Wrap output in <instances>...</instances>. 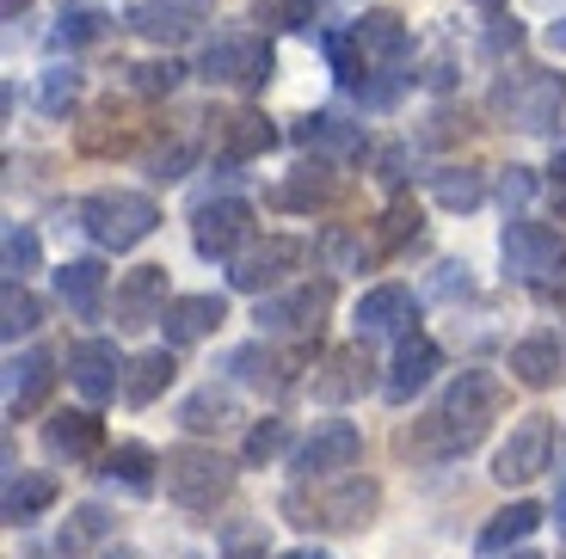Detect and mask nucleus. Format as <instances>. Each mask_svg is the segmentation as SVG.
I'll return each mask as SVG.
<instances>
[{
  "label": "nucleus",
  "instance_id": "nucleus-1",
  "mask_svg": "<svg viewBox=\"0 0 566 559\" xmlns=\"http://www.w3.org/2000/svg\"><path fill=\"white\" fill-rule=\"evenodd\" d=\"M486 105H493L499 124L542 136V129H554L566 112V81L548 68H536V62H517V68H505L493 81V98H486Z\"/></svg>",
  "mask_w": 566,
  "mask_h": 559
},
{
  "label": "nucleus",
  "instance_id": "nucleus-2",
  "mask_svg": "<svg viewBox=\"0 0 566 559\" xmlns=\"http://www.w3.org/2000/svg\"><path fill=\"white\" fill-rule=\"evenodd\" d=\"M499 252H505V271L517 283H530L548 302H566V234L548 222H505L499 234Z\"/></svg>",
  "mask_w": 566,
  "mask_h": 559
},
{
  "label": "nucleus",
  "instance_id": "nucleus-3",
  "mask_svg": "<svg viewBox=\"0 0 566 559\" xmlns=\"http://www.w3.org/2000/svg\"><path fill=\"white\" fill-rule=\"evenodd\" d=\"M283 510H290V523H302V529H364L376 510H382V486L376 479H345V486L333 492H283Z\"/></svg>",
  "mask_w": 566,
  "mask_h": 559
},
{
  "label": "nucleus",
  "instance_id": "nucleus-4",
  "mask_svg": "<svg viewBox=\"0 0 566 559\" xmlns=\"http://www.w3.org/2000/svg\"><path fill=\"white\" fill-rule=\"evenodd\" d=\"M81 228L93 246L129 252L160 228V210H155V197H142V191H93L81 203Z\"/></svg>",
  "mask_w": 566,
  "mask_h": 559
},
{
  "label": "nucleus",
  "instance_id": "nucleus-5",
  "mask_svg": "<svg viewBox=\"0 0 566 559\" xmlns=\"http://www.w3.org/2000/svg\"><path fill=\"white\" fill-rule=\"evenodd\" d=\"M160 479H167V498L179 510H216L234 486V462L216 455V449H198V443H179L167 449V462H160Z\"/></svg>",
  "mask_w": 566,
  "mask_h": 559
},
{
  "label": "nucleus",
  "instance_id": "nucleus-6",
  "mask_svg": "<svg viewBox=\"0 0 566 559\" xmlns=\"http://www.w3.org/2000/svg\"><path fill=\"white\" fill-rule=\"evenodd\" d=\"M198 74L210 86H247V93H259V86L277 74V56H271L265 38H247V31H222V38L210 43L198 56Z\"/></svg>",
  "mask_w": 566,
  "mask_h": 559
},
{
  "label": "nucleus",
  "instance_id": "nucleus-7",
  "mask_svg": "<svg viewBox=\"0 0 566 559\" xmlns=\"http://www.w3.org/2000/svg\"><path fill=\"white\" fill-rule=\"evenodd\" d=\"M333 308V283H296L283 295H259V333L271 338H321V320Z\"/></svg>",
  "mask_w": 566,
  "mask_h": 559
},
{
  "label": "nucleus",
  "instance_id": "nucleus-8",
  "mask_svg": "<svg viewBox=\"0 0 566 559\" xmlns=\"http://www.w3.org/2000/svg\"><path fill=\"white\" fill-rule=\"evenodd\" d=\"M302 259H308V246H302L296 234H265V240H253L247 252H234L228 259V283L241 295H265V289H277L290 271H302Z\"/></svg>",
  "mask_w": 566,
  "mask_h": 559
},
{
  "label": "nucleus",
  "instance_id": "nucleus-9",
  "mask_svg": "<svg viewBox=\"0 0 566 559\" xmlns=\"http://www.w3.org/2000/svg\"><path fill=\"white\" fill-rule=\"evenodd\" d=\"M548 455H554V419L548 412H524V419L511 424V436L499 443L493 479L499 486H530V479L548 467Z\"/></svg>",
  "mask_w": 566,
  "mask_h": 559
},
{
  "label": "nucleus",
  "instance_id": "nucleus-10",
  "mask_svg": "<svg viewBox=\"0 0 566 559\" xmlns=\"http://www.w3.org/2000/svg\"><path fill=\"white\" fill-rule=\"evenodd\" d=\"M191 246L203 259H234V252L253 246V203L247 197H216V203H198L191 215Z\"/></svg>",
  "mask_w": 566,
  "mask_h": 559
},
{
  "label": "nucleus",
  "instance_id": "nucleus-11",
  "mask_svg": "<svg viewBox=\"0 0 566 559\" xmlns=\"http://www.w3.org/2000/svg\"><path fill=\"white\" fill-rule=\"evenodd\" d=\"M357 455H364V431H357L352 419H326L302 436L296 474L302 479H333V474H345V467H357Z\"/></svg>",
  "mask_w": 566,
  "mask_h": 559
},
{
  "label": "nucleus",
  "instance_id": "nucleus-12",
  "mask_svg": "<svg viewBox=\"0 0 566 559\" xmlns=\"http://www.w3.org/2000/svg\"><path fill=\"white\" fill-rule=\"evenodd\" d=\"M216 0H142L129 7V31L142 43H185L198 25H210Z\"/></svg>",
  "mask_w": 566,
  "mask_h": 559
},
{
  "label": "nucleus",
  "instance_id": "nucleus-13",
  "mask_svg": "<svg viewBox=\"0 0 566 559\" xmlns=\"http://www.w3.org/2000/svg\"><path fill=\"white\" fill-rule=\"evenodd\" d=\"M124 369H129V363L117 357L112 338H81V345L69 350V376H74V388H81L93 405L112 400V393L124 388Z\"/></svg>",
  "mask_w": 566,
  "mask_h": 559
},
{
  "label": "nucleus",
  "instance_id": "nucleus-14",
  "mask_svg": "<svg viewBox=\"0 0 566 559\" xmlns=\"http://www.w3.org/2000/svg\"><path fill=\"white\" fill-rule=\"evenodd\" d=\"M167 265H136L124 283H117V326L136 333V326H155L167 314Z\"/></svg>",
  "mask_w": 566,
  "mask_h": 559
},
{
  "label": "nucleus",
  "instance_id": "nucleus-15",
  "mask_svg": "<svg viewBox=\"0 0 566 559\" xmlns=\"http://www.w3.org/2000/svg\"><path fill=\"white\" fill-rule=\"evenodd\" d=\"M438 369H443V350L431 345L424 333H407V338H400V350H395V363H388V381H382V393H388L395 405H407L412 393L424 388V381L438 376Z\"/></svg>",
  "mask_w": 566,
  "mask_h": 559
},
{
  "label": "nucleus",
  "instance_id": "nucleus-16",
  "mask_svg": "<svg viewBox=\"0 0 566 559\" xmlns=\"http://www.w3.org/2000/svg\"><path fill=\"white\" fill-rule=\"evenodd\" d=\"M50 388H56V357L50 350H19L13 363H7V412L13 419L38 412L50 400Z\"/></svg>",
  "mask_w": 566,
  "mask_h": 559
},
{
  "label": "nucleus",
  "instance_id": "nucleus-17",
  "mask_svg": "<svg viewBox=\"0 0 566 559\" xmlns=\"http://www.w3.org/2000/svg\"><path fill=\"white\" fill-rule=\"evenodd\" d=\"M228 320V302L222 295H172L167 314H160V333H167V345H198V338H210L216 326Z\"/></svg>",
  "mask_w": 566,
  "mask_h": 559
},
{
  "label": "nucleus",
  "instance_id": "nucleus-18",
  "mask_svg": "<svg viewBox=\"0 0 566 559\" xmlns=\"http://www.w3.org/2000/svg\"><path fill=\"white\" fill-rule=\"evenodd\" d=\"M277 148V129L265 124L259 112H234V117H216V160L222 167H241V160H259Z\"/></svg>",
  "mask_w": 566,
  "mask_h": 559
},
{
  "label": "nucleus",
  "instance_id": "nucleus-19",
  "mask_svg": "<svg viewBox=\"0 0 566 559\" xmlns=\"http://www.w3.org/2000/svg\"><path fill=\"white\" fill-rule=\"evenodd\" d=\"M99 443H105L99 412H56V419L43 424V449H50L56 462H93Z\"/></svg>",
  "mask_w": 566,
  "mask_h": 559
},
{
  "label": "nucleus",
  "instance_id": "nucleus-20",
  "mask_svg": "<svg viewBox=\"0 0 566 559\" xmlns=\"http://www.w3.org/2000/svg\"><path fill=\"white\" fill-rule=\"evenodd\" d=\"M364 388H369V350H364V345L333 350V357H326V363L314 369V400H326V405L357 400Z\"/></svg>",
  "mask_w": 566,
  "mask_h": 559
},
{
  "label": "nucleus",
  "instance_id": "nucleus-21",
  "mask_svg": "<svg viewBox=\"0 0 566 559\" xmlns=\"http://www.w3.org/2000/svg\"><path fill=\"white\" fill-rule=\"evenodd\" d=\"M407 320H419V302H412L407 283H376V289L357 302V338H376V333H400Z\"/></svg>",
  "mask_w": 566,
  "mask_h": 559
},
{
  "label": "nucleus",
  "instance_id": "nucleus-22",
  "mask_svg": "<svg viewBox=\"0 0 566 559\" xmlns=\"http://www.w3.org/2000/svg\"><path fill=\"white\" fill-rule=\"evenodd\" d=\"M228 376L241 381V388L283 393L290 381H296V363H290V357H277L271 345H241V350H228Z\"/></svg>",
  "mask_w": 566,
  "mask_h": 559
},
{
  "label": "nucleus",
  "instance_id": "nucleus-23",
  "mask_svg": "<svg viewBox=\"0 0 566 559\" xmlns=\"http://www.w3.org/2000/svg\"><path fill=\"white\" fill-rule=\"evenodd\" d=\"M56 504V479L50 474H25V467H13L7 474V498H0V517L13 523V529H25V523H38L43 510Z\"/></svg>",
  "mask_w": 566,
  "mask_h": 559
},
{
  "label": "nucleus",
  "instance_id": "nucleus-24",
  "mask_svg": "<svg viewBox=\"0 0 566 559\" xmlns=\"http://www.w3.org/2000/svg\"><path fill=\"white\" fill-rule=\"evenodd\" d=\"M172 376H179V363H172V345L142 350V357H129V369H124V400H129V405H155L160 393L172 388Z\"/></svg>",
  "mask_w": 566,
  "mask_h": 559
},
{
  "label": "nucleus",
  "instance_id": "nucleus-25",
  "mask_svg": "<svg viewBox=\"0 0 566 559\" xmlns=\"http://www.w3.org/2000/svg\"><path fill=\"white\" fill-rule=\"evenodd\" d=\"M352 31H357V43H364V56L382 62V68H400V62H407V50H412L407 19H395V13H364Z\"/></svg>",
  "mask_w": 566,
  "mask_h": 559
},
{
  "label": "nucleus",
  "instance_id": "nucleus-26",
  "mask_svg": "<svg viewBox=\"0 0 566 559\" xmlns=\"http://www.w3.org/2000/svg\"><path fill=\"white\" fill-rule=\"evenodd\" d=\"M511 376L524 381V388H554V381H560V338L554 333L517 338V345H511Z\"/></svg>",
  "mask_w": 566,
  "mask_h": 559
},
{
  "label": "nucleus",
  "instance_id": "nucleus-27",
  "mask_svg": "<svg viewBox=\"0 0 566 559\" xmlns=\"http://www.w3.org/2000/svg\"><path fill=\"white\" fill-rule=\"evenodd\" d=\"M333 197H339L333 167H326V160H302V167L283 179L277 203H283V210H321V203H333Z\"/></svg>",
  "mask_w": 566,
  "mask_h": 559
},
{
  "label": "nucleus",
  "instance_id": "nucleus-28",
  "mask_svg": "<svg viewBox=\"0 0 566 559\" xmlns=\"http://www.w3.org/2000/svg\"><path fill=\"white\" fill-rule=\"evenodd\" d=\"M56 295L69 302L74 314H99V302H105V265H99V259H69V265L56 271Z\"/></svg>",
  "mask_w": 566,
  "mask_h": 559
},
{
  "label": "nucleus",
  "instance_id": "nucleus-29",
  "mask_svg": "<svg viewBox=\"0 0 566 559\" xmlns=\"http://www.w3.org/2000/svg\"><path fill=\"white\" fill-rule=\"evenodd\" d=\"M155 467H160L155 449H142V443H117L112 455H105L99 474L112 479V486H124V492H155Z\"/></svg>",
  "mask_w": 566,
  "mask_h": 559
},
{
  "label": "nucleus",
  "instance_id": "nucleus-30",
  "mask_svg": "<svg viewBox=\"0 0 566 559\" xmlns=\"http://www.w3.org/2000/svg\"><path fill=\"white\" fill-rule=\"evenodd\" d=\"M536 523H542V504H530V498L505 504V510H499V517L481 529V553H505V547L530 541V535H536Z\"/></svg>",
  "mask_w": 566,
  "mask_h": 559
},
{
  "label": "nucleus",
  "instance_id": "nucleus-31",
  "mask_svg": "<svg viewBox=\"0 0 566 559\" xmlns=\"http://www.w3.org/2000/svg\"><path fill=\"white\" fill-rule=\"evenodd\" d=\"M296 141H302V148H321V155H357V148H364V136H357L345 117H333V112L302 117V124H296Z\"/></svg>",
  "mask_w": 566,
  "mask_h": 559
},
{
  "label": "nucleus",
  "instance_id": "nucleus-32",
  "mask_svg": "<svg viewBox=\"0 0 566 559\" xmlns=\"http://www.w3.org/2000/svg\"><path fill=\"white\" fill-rule=\"evenodd\" d=\"M112 529H117V517L105 510V504H81V510H74L69 523H62L56 547H62V553H86V547H93V541H105Z\"/></svg>",
  "mask_w": 566,
  "mask_h": 559
},
{
  "label": "nucleus",
  "instance_id": "nucleus-33",
  "mask_svg": "<svg viewBox=\"0 0 566 559\" xmlns=\"http://www.w3.org/2000/svg\"><path fill=\"white\" fill-rule=\"evenodd\" d=\"M38 326H43L38 295H31L25 283H7V295H0V333H7V345H19V338H31Z\"/></svg>",
  "mask_w": 566,
  "mask_h": 559
},
{
  "label": "nucleus",
  "instance_id": "nucleus-34",
  "mask_svg": "<svg viewBox=\"0 0 566 559\" xmlns=\"http://www.w3.org/2000/svg\"><path fill=\"white\" fill-rule=\"evenodd\" d=\"M179 424L185 431H222V424H234V400L222 388H198L179 405Z\"/></svg>",
  "mask_w": 566,
  "mask_h": 559
},
{
  "label": "nucleus",
  "instance_id": "nucleus-35",
  "mask_svg": "<svg viewBox=\"0 0 566 559\" xmlns=\"http://www.w3.org/2000/svg\"><path fill=\"white\" fill-rule=\"evenodd\" d=\"M431 197H438L443 210H474L486 197V179L474 167H443L438 179H431Z\"/></svg>",
  "mask_w": 566,
  "mask_h": 559
},
{
  "label": "nucleus",
  "instance_id": "nucleus-36",
  "mask_svg": "<svg viewBox=\"0 0 566 559\" xmlns=\"http://www.w3.org/2000/svg\"><path fill=\"white\" fill-rule=\"evenodd\" d=\"M253 19L265 31H314L321 25V0H259Z\"/></svg>",
  "mask_w": 566,
  "mask_h": 559
},
{
  "label": "nucleus",
  "instance_id": "nucleus-37",
  "mask_svg": "<svg viewBox=\"0 0 566 559\" xmlns=\"http://www.w3.org/2000/svg\"><path fill=\"white\" fill-rule=\"evenodd\" d=\"M321 50H326V62H333V74H339L345 86H364V43H357V31H326L321 38Z\"/></svg>",
  "mask_w": 566,
  "mask_h": 559
},
{
  "label": "nucleus",
  "instance_id": "nucleus-38",
  "mask_svg": "<svg viewBox=\"0 0 566 559\" xmlns=\"http://www.w3.org/2000/svg\"><path fill=\"white\" fill-rule=\"evenodd\" d=\"M321 259H326V271H364L369 246L352 234V228H321Z\"/></svg>",
  "mask_w": 566,
  "mask_h": 559
},
{
  "label": "nucleus",
  "instance_id": "nucleus-39",
  "mask_svg": "<svg viewBox=\"0 0 566 559\" xmlns=\"http://www.w3.org/2000/svg\"><path fill=\"white\" fill-rule=\"evenodd\" d=\"M0 259H7V283H25L31 271H38V234H31V228H7Z\"/></svg>",
  "mask_w": 566,
  "mask_h": 559
},
{
  "label": "nucleus",
  "instance_id": "nucleus-40",
  "mask_svg": "<svg viewBox=\"0 0 566 559\" xmlns=\"http://www.w3.org/2000/svg\"><path fill=\"white\" fill-rule=\"evenodd\" d=\"M74 98H81V74H74V68H43V81H38V105H43V112L62 117Z\"/></svg>",
  "mask_w": 566,
  "mask_h": 559
},
{
  "label": "nucleus",
  "instance_id": "nucleus-41",
  "mask_svg": "<svg viewBox=\"0 0 566 559\" xmlns=\"http://www.w3.org/2000/svg\"><path fill=\"white\" fill-rule=\"evenodd\" d=\"M185 74H191V68H185V62H172V56L167 62H142V68H129V86H136L142 98H160V93H172Z\"/></svg>",
  "mask_w": 566,
  "mask_h": 559
},
{
  "label": "nucleus",
  "instance_id": "nucleus-42",
  "mask_svg": "<svg viewBox=\"0 0 566 559\" xmlns=\"http://www.w3.org/2000/svg\"><path fill=\"white\" fill-rule=\"evenodd\" d=\"M99 38H105V13H93V7H69L56 19V43H99Z\"/></svg>",
  "mask_w": 566,
  "mask_h": 559
},
{
  "label": "nucleus",
  "instance_id": "nucleus-43",
  "mask_svg": "<svg viewBox=\"0 0 566 559\" xmlns=\"http://www.w3.org/2000/svg\"><path fill=\"white\" fill-rule=\"evenodd\" d=\"M412 234H419V203H407V197H395V203H388V215H382V252L407 246Z\"/></svg>",
  "mask_w": 566,
  "mask_h": 559
},
{
  "label": "nucleus",
  "instance_id": "nucleus-44",
  "mask_svg": "<svg viewBox=\"0 0 566 559\" xmlns=\"http://www.w3.org/2000/svg\"><path fill=\"white\" fill-rule=\"evenodd\" d=\"M283 443H290V424H283V419H265V424H253V431H247V467H265V462L277 455Z\"/></svg>",
  "mask_w": 566,
  "mask_h": 559
},
{
  "label": "nucleus",
  "instance_id": "nucleus-45",
  "mask_svg": "<svg viewBox=\"0 0 566 559\" xmlns=\"http://www.w3.org/2000/svg\"><path fill=\"white\" fill-rule=\"evenodd\" d=\"M191 160H198V148L179 136V141H167V148L148 160V179H155V184H172V179H185V167H191Z\"/></svg>",
  "mask_w": 566,
  "mask_h": 559
},
{
  "label": "nucleus",
  "instance_id": "nucleus-46",
  "mask_svg": "<svg viewBox=\"0 0 566 559\" xmlns=\"http://www.w3.org/2000/svg\"><path fill=\"white\" fill-rule=\"evenodd\" d=\"M499 197H505V210H524L530 197H536V179H530V167H511L505 179H499Z\"/></svg>",
  "mask_w": 566,
  "mask_h": 559
},
{
  "label": "nucleus",
  "instance_id": "nucleus-47",
  "mask_svg": "<svg viewBox=\"0 0 566 559\" xmlns=\"http://www.w3.org/2000/svg\"><path fill=\"white\" fill-rule=\"evenodd\" d=\"M517 43H524V25H517V19H493V25H486V56H505Z\"/></svg>",
  "mask_w": 566,
  "mask_h": 559
},
{
  "label": "nucleus",
  "instance_id": "nucleus-48",
  "mask_svg": "<svg viewBox=\"0 0 566 559\" xmlns=\"http://www.w3.org/2000/svg\"><path fill=\"white\" fill-rule=\"evenodd\" d=\"M376 179H382V184H400V179H407V148H400V141L376 148Z\"/></svg>",
  "mask_w": 566,
  "mask_h": 559
},
{
  "label": "nucleus",
  "instance_id": "nucleus-49",
  "mask_svg": "<svg viewBox=\"0 0 566 559\" xmlns=\"http://www.w3.org/2000/svg\"><path fill=\"white\" fill-rule=\"evenodd\" d=\"M25 7H31V0H0V13H7V19H19Z\"/></svg>",
  "mask_w": 566,
  "mask_h": 559
},
{
  "label": "nucleus",
  "instance_id": "nucleus-50",
  "mask_svg": "<svg viewBox=\"0 0 566 559\" xmlns=\"http://www.w3.org/2000/svg\"><path fill=\"white\" fill-rule=\"evenodd\" d=\"M554 184H566V148L554 155Z\"/></svg>",
  "mask_w": 566,
  "mask_h": 559
},
{
  "label": "nucleus",
  "instance_id": "nucleus-51",
  "mask_svg": "<svg viewBox=\"0 0 566 559\" xmlns=\"http://www.w3.org/2000/svg\"><path fill=\"white\" fill-rule=\"evenodd\" d=\"M283 559H326L321 547H296V553H283Z\"/></svg>",
  "mask_w": 566,
  "mask_h": 559
},
{
  "label": "nucleus",
  "instance_id": "nucleus-52",
  "mask_svg": "<svg viewBox=\"0 0 566 559\" xmlns=\"http://www.w3.org/2000/svg\"><path fill=\"white\" fill-rule=\"evenodd\" d=\"M548 38H554V50H566V19H560V25L548 31Z\"/></svg>",
  "mask_w": 566,
  "mask_h": 559
},
{
  "label": "nucleus",
  "instance_id": "nucleus-53",
  "mask_svg": "<svg viewBox=\"0 0 566 559\" xmlns=\"http://www.w3.org/2000/svg\"><path fill=\"white\" fill-rule=\"evenodd\" d=\"M99 559H136V553H124V547H112V553H99Z\"/></svg>",
  "mask_w": 566,
  "mask_h": 559
},
{
  "label": "nucleus",
  "instance_id": "nucleus-54",
  "mask_svg": "<svg viewBox=\"0 0 566 559\" xmlns=\"http://www.w3.org/2000/svg\"><path fill=\"white\" fill-rule=\"evenodd\" d=\"M560 523H566V492H560Z\"/></svg>",
  "mask_w": 566,
  "mask_h": 559
},
{
  "label": "nucleus",
  "instance_id": "nucleus-55",
  "mask_svg": "<svg viewBox=\"0 0 566 559\" xmlns=\"http://www.w3.org/2000/svg\"><path fill=\"white\" fill-rule=\"evenodd\" d=\"M474 7H499V0H474Z\"/></svg>",
  "mask_w": 566,
  "mask_h": 559
},
{
  "label": "nucleus",
  "instance_id": "nucleus-56",
  "mask_svg": "<svg viewBox=\"0 0 566 559\" xmlns=\"http://www.w3.org/2000/svg\"><path fill=\"white\" fill-rule=\"evenodd\" d=\"M234 559H259V553H234Z\"/></svg>",
  "mask_w": 566,
  "mask_h": 559
},
{
  "label": "nucleus",
  "instance_id": "nucleus-57",
  "mask_svg": "<svg viewBox=\"0 0 566 559\" xmlns=\"http://www.w3.org/2000/svg\"><path fill=\"white\" fill-rule=\"evenodd\" d=\"M560 215H566V197H560Z\"/></svg>",
  "mask_w": 566,
  "mask_h": 559
}]
</instances>
